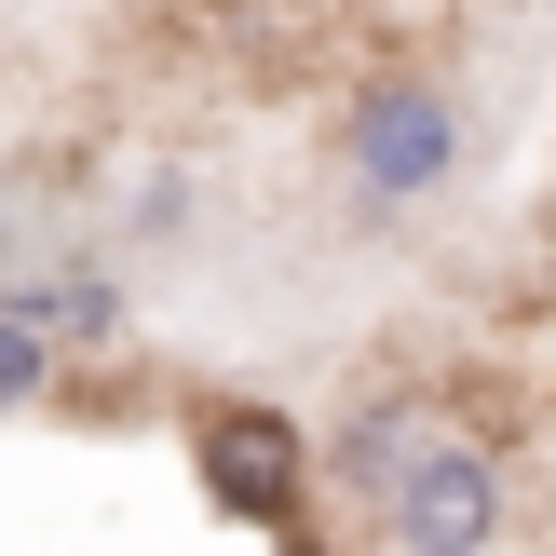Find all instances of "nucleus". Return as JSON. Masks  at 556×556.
<instances>
[{
    "label": "nucleus",
    "mask_w": 556,
    "mask_h": 556,
    "mask_svg": "<svg viewBox=\"0 0 556 556\" xmlns=\"http://www.w3.org/2000/svg\"><path fill=\"white\" fill-rule=\"evenodd\" d=\"M340 177L353 204H434V190L462 177V109L434 68H367L340 109Z\"/></svg>",
    "instance_id": "f03ea898"
},
{
    "label": "nucleus",
    "mask_w": 556,
    "mask_h": 556,
    "mask_svg": "<svg viewBox=\"0 0 556 556\" xmlns=\"http://www.w3.org/2000/svg\"><path fill=\"white\" fill-rule=\"evenodd\" d=\"M367 530H380V556H503L516 476H503V448H476V434L434 421L421 448L367 489Z\"/></svg>",
    "instance_id": "f257e3e1"
},
{
    "label": "nucleus",
    "mask_w": 556,
    "mask_h": 556,
    "mask_svg": "<svg viewBox=\"0 0 556 556\" xmlns=\"http://www.w3.org/2000/svg\"><path fill=\"white\" fill-rule=\"evenodd\" d=\"M14 313L41 326L54 353H68V340H123V286H109V258H54V271H27Z\"/></svg>",
    "instance_id": "20e7f679"
},
{
    "label": "nucleus",
    "mask_w": 556,
    "mask_h": 556,
    "mask_svg": "<svg viewBox=\"0 0 556 556\" xmlns=\"http://www.w3.org/2000/svg\"><path fill=\"white\" fill-rule=\"evenodd\" d=\"M41 394H54V340L27 313H0V407H41Z\"/></svg>",
    "instance_id": "423d86ee"
},
{
    "label": "nucleus",
    "mask_w": 556,
    "mask_h": 556,
    "mask_svg": "<svg viewBox=\"0 0 556 556\" xmlns=\"http://www.w3.org/2000/svg\"><path fill=\"white\" fill-rule=\"evenodd\" d=\"M136 231H150V244H177V231H190V163H150V190H136Z\"/></svg>",
    "instance_id": "0eeeda50"
},
{
    "label": "nucleus",
    "mask_w": 556,
    "mask_h": 556,
    "mask_svg": "<svg viewBox=\"0 0 556 556\" xmlns=\"http://www.w3.org/2000/svg\"><path fill=\"white\" fill-rule=\"evenodd\" d=\"M421 434H434V407H353V421H340V448H326V462H340V489L367 503V489L394 476V462L421 448Z\"/></svg>",
    "instance_id": "39448f33"
},
{
    "label": "nucleus",
    "mask_w": 556,
    "mask_h": 556,
    "mask_svg": "<svg viewBox=\"0 0 556 556\" xmlns=\"http://www.w3.org/2000/svg\"><path fill=\"white\" fill-rule=\"evenodd\" d=\"M204 489H217L231 516H286L299 434H286V421H244V407H231V421H204Z\"/></svg>",
    "instance_id": "7ed1b4c3"
}]
</instances>
